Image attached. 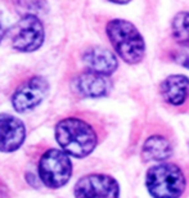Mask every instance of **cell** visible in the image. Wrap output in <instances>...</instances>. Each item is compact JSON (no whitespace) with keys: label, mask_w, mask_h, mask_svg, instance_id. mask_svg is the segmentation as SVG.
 <instances>
[{"label":"cell","mask_w":189,"mask_h":198,"mask_svg":"<svg viewBox=\"0 0 189 198\" xmlns=\"http://www.w3.org/2000/svg\"><path fill=\"white\" fill-rule=\"evenodd\" d=\"M55 139L64 153L74 157L90 155L97 145V134L84 120L70 117L59 121L55 126Z\"/></svg>","instance_id":"6da1fadb"},{"label":"cell","mask_w":189,"mask_h":198,"mask_svg":"<svg viewBox=\"0 0 189 198\" xmlns=\"http://www.w3.org/2000/svg\"><path fill=\"white\" fill-rule=\"evenodd\" d=\"M112 48L123 62L129 64L139 63L145 53V42L142 34L129 21L111 19L106 26Z\"/></svg>","instance_id":"7a4b0ae2"},{"label":"cell","mask_w":189,"mask_h":198,"mask_svg":"<svg viewBox=\"0 0 189 198\" xmlns=\"http://www.w3.org/2000/svg\"><path fill=\"white\" fill-rule=\"evenodd\" d=\"M147 188L153 198H179L185 188V179L176 165L161 164L149 168Z\"/></svg>","instance_id":"3957f363"},{"label":"cell","mask_w":189,"mask_h":198,"mask_svg":"<svg viewBox=\"0 0 189 198\" xmlns=\"http://www.w3.org/2000/svg\"><path fill=\"white\" fill-rule=\"evenodd\" d=\"M45 39L44 25L39 16L26 14L12 28L10 44L12 46L22 53H31L41 48Z\"/></svg>","instance_id":"277c9868"},{"label":"cell","mask_w":189,"mask_h":198,"mask_svg":"<svg viewBox=\"0 0 189 198\" xmlns=\"http://www.w3.org/2000/svg\"><path fill=\"white\" fill-rule=\"evenodd\" d=\"M40 179L49 188H61L70 180L72 164L68 156L59 149H49L39 164Z\"/></svg>","instance_id":"5b68a950"},{"label":"cell","mask_w":189,"mask_h":198,"mask_svg":"<svg viewBox=\"0 0 189 198\" xmlns=\"http://www.w3.org/2000/svg\"><path fill=\"white\" fill-rule=\"evenodd\" d=\"M49 84L44 77L34 76L21 85L12 95V106L17 112H28L45 99Z\"/></svg>","instance_id":"8992f818"},{"label":"cell","mask_w":189,"mask_h":198,"mask_svg":"<svg viewBox=\"0 0 189 198\" xmlns=\"http://www.w3.org/2000/svg\"><path fill=\"white\" fill-rule=\"evenodd\" d=\"M119 193L117 181L102 174L86 175L75 185L76 198H119Z\"/></svg>","instance_id":"52a82bcc"},{"label":"cell","mask_w":189,"mask_h":198,"mask_svg":"<svg viewBox=\"0 0 189 198\" xmlns=\"http://www.w3.org/2000/svg\"><path fill=\"white\" fill-rule=\"evenodd\" d=\"M25 136L26 130L22 121L6 113L0 115V151L13 152L18 149Z\"/></svg>","instance_id":"ba28073f"},{"label":"cell","mask_w":189,"mask_h":198,"mask_svg":"<svg viewBox=\"0 0 189 198\" xmlns=\"http://www.w3.org/2000/svg\"><path fill=\"white\" fill-rule=\"evenodd\" d=\"M111 86L112 84H111V80L108 79V76L91 72V71L78 75L74 81L75 90L86 98L104 97V95L110 93Z\"/></svg>","instance_id":"9c48e42d"},{"label":"cell","mask_w":189,"mask_h":198,"mask_svg":"<svg viewBox=\"0 0 189 198\" xmlns=\"http://www.w3.org/2000/svg\"><path fill=\"white\" fill-rule=\"evenodd\" d=\"M82 62L89 71L104 76H110L119 66L116 55L111 50L102 46H91L86 49L82 54Z\"/></svg>","instance_id":"30bf717a"},{"label":"cell","mask_w":189,"mask_h":198,"mask_svg":"<svg viewBox=\"0 0 189 198\" xmlns=\"http://www.w3.org/2000/svg\"><path fill=\"white\" fill-rule=\"evenodd\" d=\"M161 95L171 106H181L189 95V79L184 75L166 77L161 84Z\"/></svg>","instance_id":"8fae6325"},{"label":"cell","mask_w":189,"mask_h":198,"mask_svg":"<svg viewBox=\"0 0 189 198\" xmlns=\"http://www.w3.org/2000/svg\"><path fill=\"white\" fill-rule=\"evenodd\" d=\"M171 144L159 135L151 136L143 145V157L145 161H165L171 156Z\"/></svg>","instance_id":"7c38bea8"},{"label":"cell","mask_w":189,"mask_h":198,"mask_svg":"<svg viewBox=\"0 0 189 198\" xmlns=\"http://www.w3.org/2000/svg\"><path fill=\"white\" fill-rule=\"evenodd\" d=\"M171 34L179 45L189 44V12H180L174 17Z\"/></svg>","instance_id":"4fadbf2b"},{"label":"cell","mask_w":189,"mask_h":198,"mask_svg":"<svg viewBox=\"0 0 189 198\" xmlns=\"http://www.w3.org/2000/svg\"><path fill=\"white\" fill-rule=\"evenodd\" d=\"M14 8L21 16L26 14L39 16L46 12L48 5L45 0H14Z\"/></svg>","instance_id":"5bb4252c"},{"label":"cell","mask_w":189,"mask_h":198,"mask_svg":"<svg viewBox=\"0 0 189 198\" xmlns=\"http://www.w3.org/2000/svg\"><path fill=\"white\" fill-rule=\"evenodd\" d=\"M171 59L175 63L180 64L181 67L189 70V44L179 45L171 53Z\"/></svg>","instance_id":"9a60e30c"},{"label":"cell","mask_w":189,"mask_h":198,"mask_svg":"<svg viewBox=\"0 0 189 198\" xmlns=\"http://www.w3.org/2000/svg\"><path fill=\"white\" fill-rule=\"evenodd\" d=\"M108 2L115 3V4H127V3L131 2V0H108Z\"/></svg>","instance_id":"2e32d148"},{"label":"cell","mask_w":189,"mask_h":198,"mask_svg":"<svg viewBox=\"0 0 189 198\" xmlns=\"http://www.w3.org/2000/svg\"><path fill=\"white\" fill-rule=\"evenodd\" d=\"M3 38H4V27L2 25V22H0V41H2Z\"/></svg>","instance_id":"e0dca14e"}]
</instances>
